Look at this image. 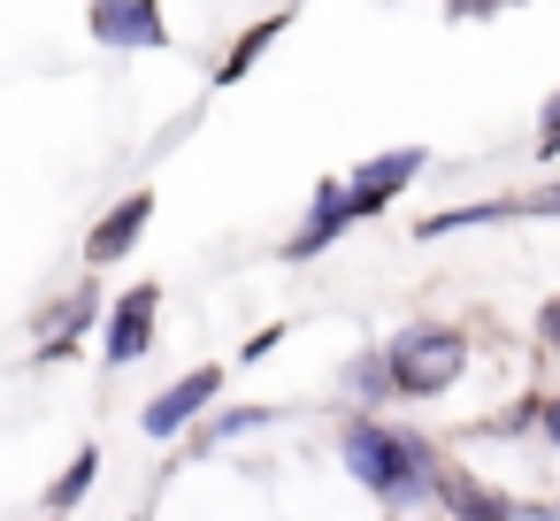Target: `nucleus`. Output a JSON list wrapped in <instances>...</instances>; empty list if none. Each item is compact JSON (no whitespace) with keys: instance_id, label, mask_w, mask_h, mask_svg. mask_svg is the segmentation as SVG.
Instances as JSON below:
<instances>
[{"instance_id":"f257e3e1","label":"nucleus","mask_w":560,"mask_h":521,"mask_svg":"<svg viewBox=\"0 0 560 521\" xmlns=\"http://www.w3.org/2000/svg\"><path fill=\"white\" fill-rule=\"evenodd\" d=\"M338 460H346V475H353L392 521L438 506V467H445V452H438L422 429H399V422H376V414H346V422H338Z\"/></svg>"},{"instance_id":"f03ea898","label":"nucleus","mask_w":560,"mask_h":521,"mask_svg":"<svg viewBox=\"0 0 560 521\" xmlns=\"http://www.w3.org/2000/svg\"><path fill=\"white\" fill-rule=\"evenodd\" d=\"M384 368H392V399H445L468 376V330L422 315L384 345Z\"/></svg>"},{"instance_id":"7ed1b4c3","label":"nucleus","mask_w":560,"mask_h":521,"mask_svg":"<svg viewBox=\"0 0 560 521\" xmlns=\"http://www.w3.org/2000/svg\"><path fill=\"white\" fill-rule=\"evenodd\" d=\"M154 330H162V284H124L101 315V360L108 368H139L154 353Z\"/></svg>"},{"instance_id":"20e7f679","label":"nucleus","mask_w":560,"mask_h":521,"mask_svg":"<svg viewBox=\"0 0 560 521\" xmlns=\"http://www.w3.org/2000/svg\"><path fill=\"white\" fill-rule=\"evenodd\" d=\"M215 399H223V368L200 360V368H185L177 383H162V391L139 406V429H147L154 445H170V437H185L200 414H215Z\"/></svg>"},{"instance_id":"39448f33","label":"nucleus","mask_w":560,"mask_h":521,"mask_svg":"<svg viewBox=\"0 0 560 521\" xmlns=\"http://www.w3.org/2000/svg\"><path fill=\"white\" fill-rule=\"evenodd\" d=\"M430 169V146H392V154H369L361 169H346V215L353 223H376L415 177Z\"/></svg>"},{"instance_id":"423d86ee","label":"nucleus","mask_w":560,"mask_h":521,"mask_svg":"<svg viewBox=\"0 0 560 521\" xmlns=\"http://www.w3.org/2000/svg\"><path fill=\"white\" fill-rule=\"evenodd\" d=\"M147 223H154V192L139 185V192H124V200L93 223V238H85V269H93V276H101V269H116V261L147 238Z\"/></svg>"},{"instance_id":"0eeeda50","label":"nucleus","mask_w":560,"mask_h":521,"mask_svg":"<svg viewBox=\"0 0 560 521\" xmlns=\"http://www.w3.org/2000/svg\"><path fill=\"white\" fill-rule=\"evenodd\" d=\"M346 230H353V215H346V177H323L315 200H307V215H300V230L284 238V261H315V253H330Z\"/></svg>"},{"instance_id":"6e6552de","label":"nucleus","mask_w":560,"mask_h":521,"mask_svg":"<svg viewBox=\"0 0 560 521\" xmlns=\"http://www.w3.org/2000/svg\"><path fill=\"white\" fill-rule=\"evenodd\" d=\"M85 24H93L101 47H131V55H162L170 47V24H162V9H147V0H131V9H93Z\"/></svg>"},{"instance_id":"1a4fd4ad","label":"nucleus","mask_w":560,"mask_h":521,"mask_svg":"<svg viewBox=\"0 0 560 521\" xmlns=\"http://www.w3.org/2000/svg\"><path fill=\"white\" fill-rule=\"evenodd\" d=\"M438 513L445 521H514V506L483 483V475H468V467H438Z\"/></svg>"},{"instance_id":"9d476101","label":"nucleus","mask_w":560,"mask_h":521,"mask_svg":"<svg viewBox=\"0 0 560 521\" xmlns=\"http://www.w3.org/2000/svg\"><path fill=\"white\" fill-rule=\"evenodd\" d=\"M101 315H108L101 284H78V292H70V299L47 315V330H39V353H32V360H62V353H70V345H78V338H85Z\"/></svg>"},{"instance_id":"9b49d317","label":"nucleus","mask_w":560,"mask_h":521,"mask_svg":"<svg viewBox=\"0 0 560 521\" xmlns=\"http://www.w3.org/2000/svg\"><path fill=\"white\" fill-rule=\"evenodd\" d=\"M491 223H514V200H460V208H438L415 223V238H453V230H491Z\"/></svg>"},{"instance_id":"f8f14e48","label":"nucleus","mask_w":560,"mask_h":521,"mask_svg":"<svg viewBox=\"0 0 560 521\" xmlns=\"http://www.w3.org/2000/svg\"><path fill=\"white\" fill-rule=\"evenodd\" d=\"M346 399H353V414L392 406V368H384V345H369V353H353V360H346Z\"/></svg>"},{"instance_id":"ddd939ff","label":"nucleus","mask_w":560,"mask_h":521,"mask_svg":"<svg viewBox=\"0 0 560 521\" xmlns=\"http://www.w3.org/2000/svg\"><path fill=\"white\" fill-rule=\"evenodd\" d=\"M93 483H101V445H78V460L47 483V513H62V521H70V513L85 506V490H93Z\"/></svg>"},{"instance_id":"4468645a","label":"nucleus","mask_w":560,"mask_h":521,"mask_svg":"<svg viewBox=\"0 0 560 521\" xmlns=\"http://www.w3.org/2000/svg\"><path fill=\"white\" fill-rule=\"evenodd\" d=\"M284 32H292V9H277V16H261V24H254V32H246V39L231 47V62L215 70V85H238V78H246V70L261 62V47H269V39H284Z\"/></svg>"},{"instance_id":"2eb2a0df","label":"nucleus","mask_w":560,"mask_h":521,"mask_svg":"<svg viewBox=\"0 0 560 521\" xmlns=\"http://www.w3.org/2000/svg\"><path fill=\"white\" fill-rule=\"evenodd\" d=\"M269 422H277V406H238V399H231V406H215V414L200 422V445L215 452V445H231V437H254V429H269Z\"/></svg>"},{"instance_id":"dca6fc26","label":"nucleus","mask_w":560,"mask_h":521,"mask_svg":"<svg viewBox=\"0 0 560 521\" xmlns=\"http://www.w3.org/2000/svg\"><path fill=\"white\" fill-rule=\"evenodd\" d=\"M514 223H560V177L529 185V192L514 200Z\"/></svg>"},{"instance_id":"f3484780","label":"nucleus","mask_w":560,"mask_h":521,"mask_svg":"<svg viewBox=\"0 0 560 521\" xmlns=\"http://www.w3.org/2000/svg\"><path fill=\"white\" fill-rule=\"evenodd\" d=\"M537 162H560V93H545L537 108Z\"/></svg>"},{"instance_id":"a211bd4d","label":"nucleus","mask_w":560,"mask_h":521,"mask_svg":"<svg viewBox=\"0 0 560 521\" xmlns=\"http://www.w3.org/2000/svg\"><path fill=\"white\" fill-rule=\"evenodd\" d=\"M284 338H292V322H269V330H254V338H246V353H238V360L254 368V360H269V353H277Z\"/></svg>"},{"instance_id":"6ab92c4d","label":"nucleus","mask_w":560,"mask_h":521,"mask_svg":"<svg viewBox=\"0 0 560 521\" xmlns=\"http://www.w3.org/2000/svg\"><path fill=\"white\" fill-rule=\"evenodd\" d=\"M537 437L560 452V391H545V399H537Z\"/></svg>"},{"instance_id":"aec40b11","label":"nucleus","mask_w":560,"mask_h":521,"mask_svg":"<svg viewBox=\"0 0 560 521\" xmlns=\"http://www.w3.org/2000/svg\"><path fill=\"white\" fill-rule=\"evenodd\" d=\"M537 338L560 353V299H545V315H537Z\"/></svg>"},{"instance_id":"412c9836","label":"nucleus","mask_w":560,"mask_h":521,"mask_svg":"<svg viewBox=\"0 0 560 521\" xmlns=\"http://www.w3.org/2000/svg\"><path fill=\"white\" fill-rule=\"evenodd\" d=\"M47 521H62V513H47Z\"/></svg>"},{"instance_id":"4be33fe9","label":"nucleus","mask_w":560,"mask_h":521,"mask_svg":"<svg viewBox=\"0 0 560 521\" xmlns=\"http://www.w3.org/2000/svg\"><path fill=\"white\" fill-rule=\"evenodd\" d=\"M131 521H147V513H131Z\"/></svg>"}]
</instances>
